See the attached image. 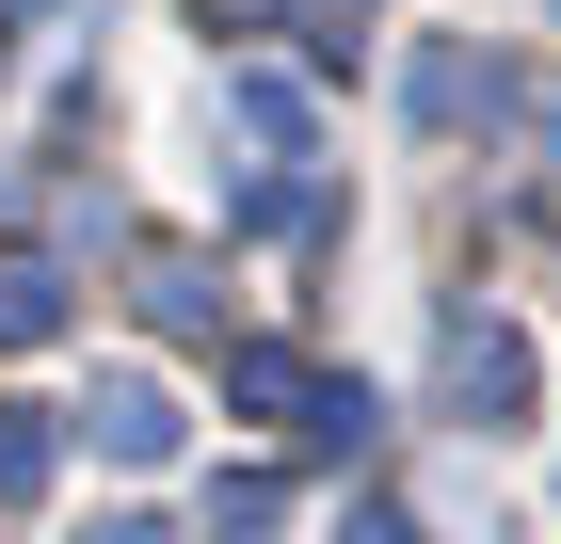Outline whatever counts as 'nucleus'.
I'll return each instance as SVG.
<instances>
[{
	"mask_svg": "<svg viewBox=\"0 0 561 544\" xmlns=\"http://www.w3.org/2000/svg\"><path fill=\"white\" fill-rule=\"evenodd\" d=\"M225 401H241V417H289V432H321V449H369V417H386L369 384L305 369V352H273V336H241V352H225Z\"/></svg>",
	"mask_w": 561,
	"mask_h": 544,
	"instance_id": "1",
	"label": "nucleus"
},
{
	"mask_svg": "<svg viewBox=\"0 0 561 544\" xmlns=\"http://www.w3.org/2000/svg\"><path fill=\"white\" fill-rule=\"evenodd\" d=\"M433 384H449V417H481V432H497V417L529 401V352H514L497 321H449V369H433Z\"/></svg>",
	"mask_w": 561,
	"mask_h": 544,
	"instance_id": "2",
	"label": "nucleus"
},
{
	"mask_svg": "<svg viewBox=\"0 0 561 544\" xmlns=\"http://www.w3.org/2000/svg\"><path fill=\"white\" fill-rule=\"evenodd\" d=\"M81 432H96V449H113V464H176V384L113 369V384H96V401H81Z\"/></svg>",
	"mask_w": 561,
	"mask_h": 544,
	"instance_id": "3",
	"label": "nucleus"
},
{
	"mask_svg": "<svg viewBox=\"0 0 561 544\" xmlns=\"http://www.w3.org/2000/svg\"><path fill=\"white\" fill-rule=\"evenodd\" d=\"M65 336V256H0V352H48Z\"/></svg>",
	"mask_w": 561,
	"mask_h": 544,
	"instance_id": "4",
	"label": "nucleus"
},
{
	"mask_svg": "<svg viewBox=\"0 0 561 544\" xmlns=\"http://www.w3.org/2000/svg\"><path fill=\"white\" fill-rule=\"evenodd\" d=\"M145 321H176V336H209V321H225V289H209V256H145Z\"/></svg>",
	"mask_w": 561,
	"mask_h": 544,
	"instance_id": "5",
	"label": "nucleus"
},
{
	"mask_svg": "<svg viewBox=\"0 0 561 544\" xmlns=\"http://www.w3.org/2000/svg\"><path fill=\"white\" fill-rule=\"evenodd\" d=\"M48 481V417H0V497H33Z\"/></svg>",
	"mask_w": 561,
	"mask_h": 544,
	"instance_id": "6",
	"label": "nucleus"
},
{
	"mask_svg": "<svg viewBox=\"0 0 561 544\" xmlns=\"http://www.w3.org/2000/svg\"><path fill=\"white\" fill-rule=\"evenodd\" d=\"M209 33H289V0H209Z\"/></svg>",
	"mask_w": 561,
	"mask_h": 544,
	"instance_id": "7",
	"label": "nucleus"
}]
</instances>
